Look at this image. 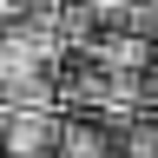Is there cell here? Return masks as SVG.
Wrapping results in <instances>:
<instances>
[{"instance_id":"ba28073f","label":"cell","mask_w":158,"mask_h":158,"mask_svg":"<svg viewBox=\"0 0 158 158\" xmlns=\"http://www.w3.org/2000/svg\"><path fill=\"white\" fill-rule=\"evenodd\" d=\"M145 79H152V112H158V66H152V73H145Z\"/></svg>"},{"instance_id":"5b68a950","label":"cell","mask_w":158,"mask_h":158,"mask_svg":"<svg viewBox=\"0 0 158 158\" xmlns=\"http://www.w3.org/2000/svg\"><path fill=\"white\" fill-rule=\"evenodd\" d=\"M53 158H118V138L99 125V118H59Z\"/></svg>"},{"instance_id":"3957f363","label":"cell","mask_w":158,"mask_h":158,"mask_svg":"<svg viewBox=\"0 0 158 158\" xmlns=\"http://www.w3.org/2000/svg\"><path fill=\"white\" fill-rule=\"evenodd\" d=\"M92 112H99V125H132V118H145L152 112V79L145 73H99Z\"/></svg>"},{"instance_id":"7a4b0ae2","label":"cell","mask_w":158,"mask_h":158,"mask_svg":"<svg viewBox=\"0 0 158 158\" xmlns=\"http://www.w3.org/2000/svg\"><path fill=\"white\" fill-rule=\"evenodd\" d=\"M53 66H40V59H20L0 46V112H13V106H59L53 99Z\"/></svg>"},{"instance_id":"8992f818","label":"cell","mask_w":158,"mask_h":158,"mask_svg":"<svg viewBox=\"0 0 158 158\" xmlns=\"http://www.w3.org/2000/svg\"><path fill=\"white\" fill-rule=\"evenodd\" d=\"M53 20H59V33H66L73 53H86L92 33H99V7H86V0H53Z\"/></svg>"},{"instance_id":"52a82bcc","label":"cell","mask_w":158,"mask_h":158,"mask_svg":"<svg viewBox=\"0 0 158 158\" xmlns=\"http://www.w3.org/2000/svg\"><path fill=\"white\" fill-rule=\"evenodd\" d=\"M112 138H118V158H158V118H132Z\"/></svg>"},{"instance_id":"6da1fadb","label":"cell","mask_w":158,"mask_h":158,"mask_svg":"<svg viewBox=\"0 0 158 158\" xmlns=\"http://www.w3.org/2000/svg\"><path fill=\"white\" fill-rule=\"evenodd\" d=\"M59 145V112L53 106H13L0 112V152L7 158H53Z\"/></svg>"},{"instance_id":"277c9868","label":"cell","mask_w":158,"mask_h":158,"mask_svg":"<svg viewBox=\"0 0 158 158\" xmlns=\"http://www.w3.org/2000/svg\"><path fill=\"white\" fill-rule=\"evenodd\" d=\"M73 59H92L99 73H152V66H158V46L138 40V33H125V27H99L92 46L73 53Z\"/></svg>"}]
</instances>
